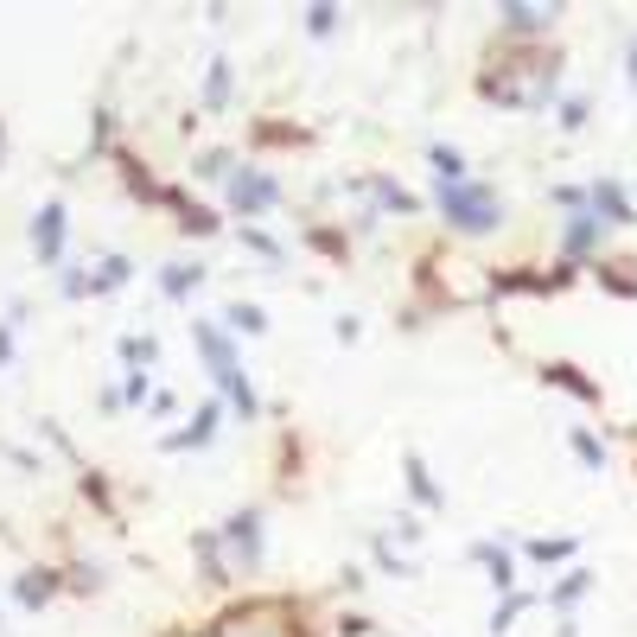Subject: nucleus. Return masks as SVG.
Masks as SVG:
<instances>
[{
	"label": "nucleus",
	"instance_id": "f257e3e1",
	"mask_svg": "<svg viewBox=\"0 0 637 637\" xmlns=\"http://www.w3.org/2000/svg\"><path fill=\"white\" fill-rule=\"evenodd\" d=\"M440 211H446V223L453 230H491L497 217H504V204H497L485 185H440Z\"/></svg>",
	"mask_w": 637,
	"mask_h": 637
},
{
	"label": "nucleus",
	"instance_id": "f03ea898",
	"mask_svg": "<svg viewBox=\"0 0 637 637\" xmlns=\"http://www.w3.org/2000/svg\"><path fill=\"white\" fill-rule=\"evenodd\" d=\"M192 338H198V351L211 357V376H217L223 389H230V402L243 408V421H249V415H255V389H249V376L236 370V357H230V344H223V332H217V325H198Z\"/></svg>",
	"mask_w": 637,
	"mask_h": 637
},
{
	"label": "nucleus",
	"instance_id": "7ed1b4c3",
	"mask_svg": "<svg viewBox=\"0 0 637 637\" xmlns=\"http://www.w3.org/2000/svg\"><path fill=\"white\" fill-rule=\"evenodd\" d=\"M230 204H236V211H243V217H255V211H268V204H274V179H268V172H236V179H230Z\"/></svg>",
	"mask_w": 637,
	"mask_h": 637
},
{
	"label": "nucleus",
	"instance_id": "20e7f679",
	"mask_svg": "<svg viewBox=\"0 0 637 637\" xmlns=\"http://www.w3.org/2000/svg\"><path fill=\"white\" fill-rule=\"evenodd\" d=\"M32 249H39V262H58V249H64V204H45V211L32 217Z\"/></svg>",
	"mask_w": 637,
	"mask_h": 637
},
{
	"label": "nucleus",
	"instance_id": "39448f33",
	"mask_svg": "<svg viewBox=\"0 0 637 637\" xmlns=\"http://www.w3.org/2000/svg\"><path fill=\"white\" fill-rule=\"evenodd\" d=\"M230 548H236V561H243V567L262 561V516H255V510L230 516Z\"/></svg>",
	"mask_w": 637,
	"mask_h": 637
},
{
	"label": "nucleus",
	"instance_id": "423d86ee",
	"mask_svg": "<svg viewBox=\"0 0 637 637\" xmlns=\"http://www.w3.org/2000/svg\"><path fill=\"white\" fill-rule=\"evenodd\" d=\"M587 198H593V211H599V223H631V204H625V192H618L612 179H599V185H593Z\"/></svg>",
	"mask_w": 637,
	"mask_h": 637
},
{
	"label": "nucleus",
	"instance_id": "0eeeda50",
	"mask_svg": "<svg viewBox=\"0 0 637 637\" xmlns=\"http://www.w3.org/2000/svg\"><path fill=\"white\" fill-rule=\"evenodd\" d=\"M548 20H555V7H523V0L504 7V26H510V32H542Z\"/></svg>",
	"mask_w": 637,
	"mask_h": 637
},
{
	"label": "nucleus",
	"instance_id": "6e6552de",
	"mask_svg": "<svg viewBox=\"0 0 637 637\" xmlns=\"http://www.w3.org/2000/svg\"><path fill=\"white\" fill-rule=\"evenodd\" d=\"M593 236H599V217H587V211L567 217V255H587V249H593Z\"/></svg>",
	"mask_w": 637,
	"mask_h": 637
},
{
	"label": "nucleus",
	"instance_id": "1a4fd4ad",
	"mask_svg": "<svg viewBox=\"0 0 637 637\" xmlns=\"http://www.w3.org/2000/svg\"><path fill=\"white\" fill-rule=\"evenodd\" d=\"M204 281V268H185V262H172L166 274H160V287H166V294L172 300H185V294H192V287Z\"/></svg>",
	"mask_w": 637,
	"mask_h": 637
},
{
	"label": "nucleus",
	"instance_id": "9d476101",
	"mask_svg": "<svg viewBox=\"0 0 637 637\" xmlns=\"http://www.w3.org/2000/svg\"><path fill=\"white\" fill-rule=\"evenodd\" d=\"M472 555H478V561H485V567H491V580H497V587H510V580H516V574H510V555H504V548H491V542H478V548H472Z\"/></svg>",
	"mask_w": 637,
	"mask_h": 637
},
{
	"label": "nucleus",
	"instance_id": "9b49d317",
	"mask_svg": "<svg viewBox=\"0 0 637 637\" xmlns=\"http://www.w3.org/2000/svg\"><path fill=\"white\" fill-rule=\"evenodd\" d=\"M434 172H440V185H466V160L453 147H434Z\"/></svg>",
	"mask_w": 637,
	"mask_h": 637
},
{
	"label": "nucleus",
	"instance_id": "f8f14e48",
	"mask_svg": "<svg viewBox=\"0 0 637 637\" xmlns=\"http://www.w3.org/2000/svg\"><path fill=\"white\" fill-rule=\"evenodd\" d=\"M408 491H415L421 504H440V485L427 478V466H421V459H408Z\"/></svg>",
	"mask_w": 637,
	"mask_h": 637
},
{
	"label": "nucleus",
	"instance_id": "ddd939ff",
	"mask_svg": "<svg viewBox=\"0 0 637 637\" xmlns=\"http://www.w3.org/2000/svg\"><path fill=\"white\" fill-rule=\"evenodd\" d=\"M211 427H217V408H204V415L185 427V434H172V446H204V440H211Z\"/></svg>",
	"mask_w": 637,
	"mask_h": 637
},
{
	"label": "nucleus",
	"instance_id": "4468645a",
	"mask_svg": "<svg viewBox=\"0 0 637 637\" xmlns=\"http://www.w3.org/2000/svg\"><path fill=\"white\" fill-rule=\"evenodd\" d=\"M587 580H593V574H580V567H574V574H567V580H561V587L548 593V599H555V606H574V599L587 593Z\"/></svg>",
	"mask_w": 637,
	"mask_h": 637
},
{
	"label": "nucleus",
	"instance_id": "2eb2a0df",
	"mask_svg": "<svg viewBox=\"0 0 637 637\" xmlns=\"http://www.w3.org/2000/svg\"><path fill=\"white\" fill-rule=\"evenodd\" d=\"M223 96H230V64H217L211 83H204V102H211V109H223Z\"/></svg>",
	"mask_w": 637,
	"mask_h": 637
},
{
	"label": "nucleus",
	"instance_id": "dca6fc26",
	"mask_svg": "<svg viewBox=\"0 0 637 637\" xmlns=\"http://www.w3.org/2000/svg\"><path fill=\"white\" fill-rule=\"evenodd\" d=\"M230 325H236V332H262V306H230Z\"/></svg>",
	"mask_w": 637,
	"mask_h": 637
},
{
	"label": "nucleus",
	"instance_id": "f3484780",
	"mask_svg": "<svg viewBox=\"0 0 637 637\" xmlns=\"http://www.w3.org/2000/svg\"><path fill=\"white\" fill-rule=\"evenodd\" d=\"M51 599V580L39 574V580H20V606H45Z\"/></svg>",
	"mask_w": 637,
	"mask_h": 637
},
{
	"label": "nucleus",
	"instance_id": "a211bd4d",
	"mask_svg": "<svg viewBox=\"0 0 637 637\" xmlns=\"http://www.w3.org/2000/svg\"><path fill=\"white\" fill-rule=\"evenodd\" d=\"M376 198H383V204H395V211H415V198H408L402 185H389V179H376Z\"/></svg>",
	"mask_w": 637,
	"mask_h": 637
},
{
	"label": "nucleus",
	"instance_id": "6ab92c4d",
	"mask_svg": "<svg viewBox=\"0 0 637 637\" xmlns=\"http://www.w3.org/2000/svg\"><path fill=\"white\" fill-rule=\"evenodd\" d=\"M574 453L587 459V466H606V446H599L593 434H574Z\"/></svg>",
	"mask_w": 637,
	"mask_h": 637
},
{
	"label": "nucleus",
	"instance_id": "aec40b11",
	"mask_svg": "<svg viewBox=\"0 0 637 637\" xmlns=\"http://www.w3.org/2000/svg\"><path fill=\"white\" fill-rule=\"evenodd\" d=\"M529 555H536V561H561V555H574V542H529Z\"/></svg>",
	"mask_w": 637,
	"mask_h": 637
},
{
	"label": "nucleus",
	"instance_id": "412c9836",
	"mask_svg": "<svg viewBox=\"0 0 637 637\" xmlns=\"http://www.w3.org/2000/svg\"><path fill=\"white\" fill-rule=\"evenodd\" d=\"M332 20H338V7H313V20H306V26H313L319 39H325V32H332Z\"/></svg>",
	"mask_w": 637,
	"mask_h": 637
},
{
	"label": "nucleus",
	"instance_id": "4be33fe9",
	"mask_svg": "<svg viewBox=\"0 0 637 637\" xmlns=\"http://www.w3.org/2000/svg\"><path fill=\"white\" fill-rule=\"evenodd\" d=\"M7 351H13V338H7V332H0V364H7Z\"/></svg>",
	"mask_w": 637,
	"mask_h": 637
},
{
	"label": "nucleus",
	"instance_id": "5701e85b",
	"mask_svg": "<svg viewBox=\"0 0 637 637\" xmlns=\"http://www.w3.org/2000/svg\"><path fill=\"white\" fill-rule=\"evenodd\" d=\"M631 83H637V45H631Z\"/></svg>",
	"mask_w": 637,
	"mask_h": 637
}]
</instances>
